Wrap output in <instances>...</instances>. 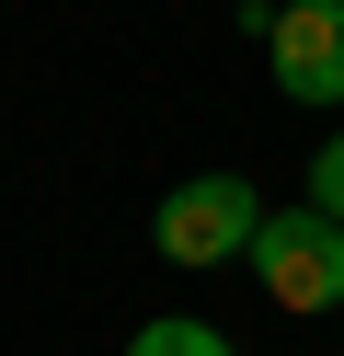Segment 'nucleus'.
I'll return each instance as SVG.
<instances>
[{
	"label": "nucleus",
	"mask_w": 344,
	"mask_h": 356,
	"mask_svg": "<svg viewBox=\"0 0 344 356\" xmlns=\"http://www.w3.org/2000/svg\"><path fill=\"white\" fill-rule=\"evenodd\" d=\"M241 264L275 310H344V218H321V207H264Z\"/></svg>",
	"instance_id": "f257e3e1"
},
{
	"label": "nucleus",
	"mask_w": 344,
	"mask_h": 356,
	"mask_svg": "<svg viewBox=\"0 0 344 356\" xmlns=\"http://www.w3.org/2000/svg\"><path fill=\"white\" fill-rule=\"evenodd\" d=\"M252 230H264V195H252L241 172H195V184H172L161 218H149V241L183 264V276H195V264H241Z\"/></svg>",
	"instance_id": "f03ea898"
},
{
	"label": "nucleus",
	"mask_w": 344,
	"mask_h": 356,
	"mask_svg": "<svg viewBox=\"0 0 344 356\" xmlns=\"http://www.w3.org/2000/svg\"><path fill=\"white\" fill-rule=\"evenodd\" d=\"M275 92L287 104H344V0H287L275 12Z\"/></svg>",
	"instance_id": "7ed1b4c3"
},
{
	"label": "nucleus",
	"mask_w": 344,
	"mask_h": 356,
	"mask_svg": "<svg viewBox=\"0 0 344 356\" xmlns=\"http://www.w3.org/2000/svg\"><path fill=\"white\" fill-rule=\"evenodd\" d=\"M126 356H241L218 322H195V310H161V322H138L126 333Z\"/></svg>",
	"instance_id": "20e7f679"
},
{
	"label": "nucleus",
	"mask_w": 344,
	"mask_h": 356,
	"mask_svg": "<svg viewBox=\"0 0 344 356\" xmlns=\"http://www.w3.org/2000/svg\"><path fill=\"white\" fill-rule=\"evenodd\" d=\"M310 207H321V218H344V127L310 149Z\"/></svg>",
	"instance_id": "39448f33"
}]
</instances>
